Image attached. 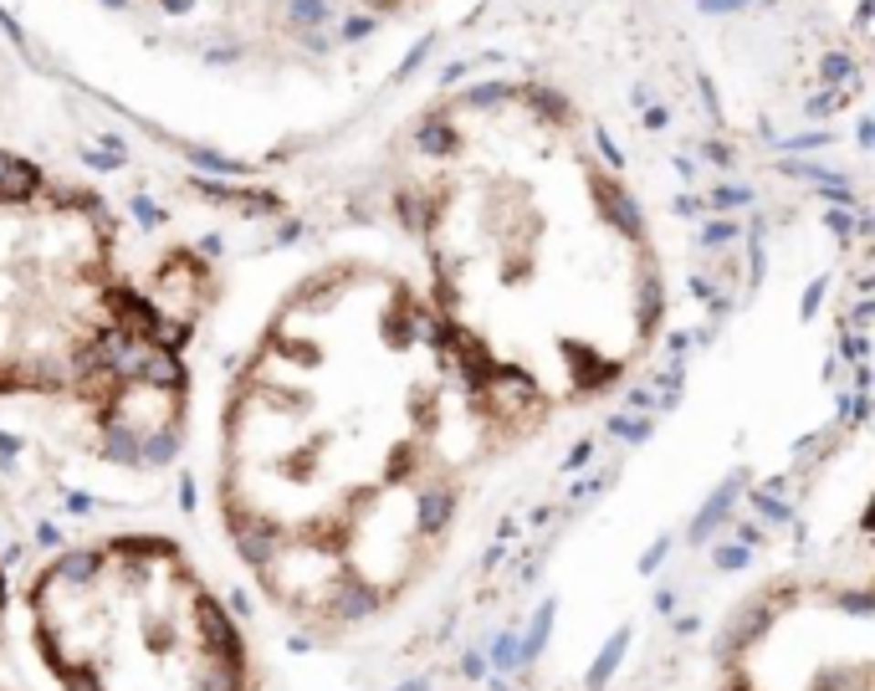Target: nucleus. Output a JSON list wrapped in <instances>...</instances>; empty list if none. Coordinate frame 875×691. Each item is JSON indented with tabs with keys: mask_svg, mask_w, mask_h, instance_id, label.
I'll list each match as a JSON object with an SVG mask.
<instances>
[{
	"mask_svg": "<svg viewBox=\"0 0 875 691\" xmlns=\"http://www.w3.org/2000/svg\"><path fill=\"white\" fill-rule=\"evenodd\" d=\"M722 691H875L865 584H784L737 630Z\"/></svg>",
	"mask_w": 875,
	"mask_h": 691,
	"instance_id": "39448f33",
	"label": "nucleus"
},
{
	"mask_svg": "<svg viewBox=\"0 0 875 691\" xmlns=\"http://www.w3.org/2000/svg\"><path fill=\"white\" fill-rule=\"evenodd\" d=\"M430 318L481 425L517 431L605 394L660 323V267L630 190L543 92L440 108L399 164Z\"/></svg>",
	"mask_w": 875,
	"mask_h": 691,
	"instance_id": "f03ea898",
	"label": "nucleus"
},
{
	"mask_svg": "<svg viewBox=\"0 0 875 691\" xmlns=\"http://www.w3.org/2000/svg\"><path fill=\"white\" fill-rule=\"evenodd\" d=\"M164 328L118 277L98 200L0 154V394L78 400L129 445H159L180 410Z\"/></svg>",
	"mask_w": 875,
	"mask_h": 691,
	"instance_id": "7ed1b4c3",
	"label": "nucleus"
},
{
	"mask_svg": "<svg viewBox=\"0 0 875 691\" xmlns=\"http://www.w3.org/2000/svg\"><path fill=\"white\" fill-rule=\"evenodd\" d=\"M456 410L477 415L405 277L343 261L277 308L226 404L216 497L287 614L364 625L425 579L461 502Z\"/></svg>",
	"mask_w": 875,
	"mask_h": 691,
	"instance_id": "f257e3e1",
	"label": "nucleus"
},
{
	"mask_svg": "<svg viewBox=\"0 0 875 691\" xmlns=\"http://www.w3.org/2000/svg\"><path fill=\"white\" fill-rule=\"evenodd\" d=\"M62 691H251V661L210 579L159 533L57 553L26 594Z\"/></svg>",
	"mask_w": 875,
	"mask_h": 691,
	"instance_id": "20e7f679",
	"label": "nucleus"
}]
</instances>
